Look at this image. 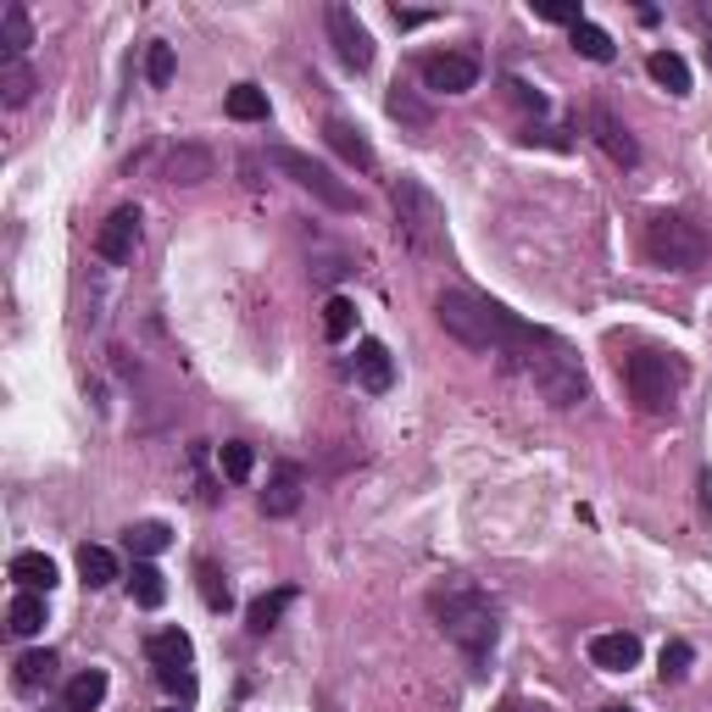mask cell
I'll return each instance as SVG.
<instances>
[{
  "mask_svg": "<svg viewBox=\"0 0 712 712\" xmlns=\"http://www.w3.org/2000/svg\"><path fill=\"white\" fill-rule=\"evenodd\" d=\"M429 612H435V624L446 629V640L462 646L467 657V669L473 674H485V662L496 651V607L485 590H473L467 579H446L440 590H429Z\"/></svg>",
  "mask_w": 712,
  "mask_h": 712,
  "instance_id": "2",
  "label": "cell"
},
{
  "mask_svg": "<svg viewBox=\"0 0 712 712\" xmlns=\"http://www.w3.org/2000/svg\"><path fill=\"white\" fill-rule=\"evenodd\" d=\"M435 317L451 340H462L467 351H479V357H517L524 346H535L546 328L524 323L517 312H507L501 301H485V296H473V290H440L435 296Z\"/></svg>",
  "mask_w": 712,
  "mask_h": 712,
  "instance_id": "1",
  "label": "cell"
},
{
  "mask_svg": "<svg viewBox=\"0 0 712 712\" xmlns=\"http://www.w3.org/2000/svg\"><path fill=\"white\" fill-rule=\"evenodd\" d=\"M707 57H712V45H707Z\"/></svg>",
  "mask_w": 712,
  "mask_h": 712,
  "instance_id": "42",
  "label": "cell"
},
{
  "mask_svg": "<svg viewBox=\"0 0 712 712\" xmlns=\"http://www.w3.org/2000/svg\"><path fill=\"white\" fill-rule=\"evenodd\" d=\"M501 712H524V707H517V701H501Z\"/></svg>",
  "mask_w": 712,
  "mask_h": 712,
  "instance_id": "40",
  "label": "cell"
},
{
  "mask_svg": "<svg viewBox=\"0 0 712 712\" xmlns=\"http://www.w3.org/2000/svg\"><path fill=\"white\" fill-rule=\"evenodd\" d=\"M273 157V167L290 178L296 189H307L312 201H323V207H335V212H362V201H357V189L351 184H340L335 173H328L323 162H312L307 151H296V146H273L267 151Z\"/></svg>",
  "mask_w": 712,
  "mask_h": 712,
  "instance_id": "7",
  "label": "cell"
},
{
  "mask_svg": "<svg viewBox=\"0 0 712 712\" xmlns=\"http://www.w3.org/2000/svg\"><path fill=\"white\" fill-rule=\"evenodd\" d=\"M57 669H62L57 651H23L12 679H17V690H45V685H57Z\"/></svg>",
  "mask_w": 712,
  "mask_h": 712,
  "instance_id": "22",
  "label": "cell"
},
{
  "mask_svg": "<svg viewBox=\"0 0 712 712\" xmlns=\"http://www.w3.org/2000/svg\"><path fill=\"white\" fill-rule=\"evenodd\" d=\"M385 107H390V117H396V123H407L412 134H429V128H435V112H429V101H423L417 89H401V84H396Z\"/></svg>",
  "mask_w": 712,
  "mask_h": 712,
  "instance_id": "18",
  "label": "cell"
},
{
  "mask_svg": "<svg viewBox=\"0 0 712 712\" xmlns=\"http://www.w3.org/2000/svg\"><path fill=\"white\" fill-rule=\"evenodd\" d=\"M357 385H362L367 396H385V390L396 385V357H390V346H378V340H362V346H357Z\"/></svg>",
  "mask_w": 712,
  "mask_h": 712,
  "instance_id": "14",
  "label": "cell"
},
{
  "mask_svg": "<svg viewBox=\"0 0 712 712\" xmlns=\"http://www.w3.org/2000/svg\"><path fill=\"white\" fill-rule=\"evenodd\" d=\"M390 207H396V228H401V240L423 257H440L446 251V207L435 201V189L429 184H417V178H396L390 184Z\"/></svg>",
  "mask_w": 712,
  "mask_h": 712,
  "instance_id": "4",
  "label": "cell"
},
{
  "mask_svg": "<svg viewBox=\"0 0 712 712\" xmlns=\"http://www.w3.org/2000/svg\"><path fill=\"white\" fill-rule=\"evenodd\" d=\"M290 607H296V590H290V585L273 590V596H257V601H251V612H246L251 635H273V629H278V619H284Z\"/></svg>",
  "mask_w": 712,
  "mask_h": 712,
  "instance_id": "21",
  "label": "cell"
},
{
  "mask_svg": "<svg viewBox=\"0 0 712 712\" xmlns=\"http://www.w3.org/2000/svg\"><path fill=\"white\" fill-rule=\"evenodd\" d=\"M323 139H328V151L346 157L351 167H362V173H373V167H378V157H373V146H367V134H362L357 123L328 117V123H323Z\"/></svg>",
  "mask_w": 712,
  "mask_h": 712,
  "instance_id": "13",
  "label": "cell"
},
{
  "mask_svg": "<svg viewBox=\"0 0 712 712\" xmlns=\"http://www.w3.org/2000/svg\"><path fill=\"white\" fill-rule=\"evenodd\" d=\"M624 385H629V396H635V407H640V412L669 417V412L679 407L685 367H679L669 351H635V357L624 362Z\"/></svg>",
  "mask_w": 712,
  "mask_h": 712,
  "instance_id": "6",
  "label": "cell"
},
{
  "mask_svg": "<svg viewBox=\"0 0 712 712\" xmlns=\"http://www.w3.org/2000/svg\"><path fill=\"white\" fill-rule=\"evenodd\" d=\"M690 662H696V651H690V640H669V646H662V679H669V685H679L685 674H690Z\"/></svg>",
  "mask_w": 712,
  "mask_h": 712,
  "instance_id": "34",
  "label": "cell"
},
{
  "mask_svg": "<svg viewBox=\"0 0 712 712\" xmlns=\"http://www.w3.org/2000/svg\"><path fill=\"white\" fill-rule=\"evenodd\" d=\"M167 712H178V707H167Z\"/></svg>",
  "mask_w": 712,
  "mask_h": 712,
  "instance_id": "43",
  "label": "cell"
},
{
  "mask_svg": "<svg viewBox=\"0 0 712 712\" xmlns=\"http://www.w3.org/2000/svg\"><path fill=\"white\" fill-rule=\"evenodd\" d=\"M167 184H184V189H196V184H207L212 173H217V157L207 151V146H173L167 151Z\"/></svg>",
  "mask_w": 712,
  "mask_h": 712,
  "instance_id": "15",
  "label": "cell"
},
{
  "mask_svg": "<svg viewBox=\"0 0 712 712\" xmlns=\"http://www.w3.org/2000/svg\"><path fill=\"white\" fill-rule=\"evenodd\" d=\"M390 17H396V28H423V23H429V12H407V7H396Z\"/></svg>",
  "mask_w": 712,
  "mask_h": 712,
  "instance_id": "39",
  "label": "cell"
},
{
  "mask_svg": "<svg viewBox=\"0 0 712 712\" xmlns=\"http://www.w3.org/2000/svg\"><path fill=\"white\" fill-rule=\"evenodd\" d=\"M34 45V28H28V12L17 7H0V51H7V62H23V51Z\"/></svg>",
  "mask_w": 712,
  "mask_h": 712,
  "instance_id": "19",
  "label": "cell"
},
{
  "mask_svg": "<svg viewBox=\"0 0 712 712\" xmlns=\"http://www.w3.org/2000/svg\"><path fill=\"white\" fill-rule=\"evenodd\" d=\"M646 257H651L657 267H669V273H696V267H707L712 240H707L701 223H690V217H679V212H657V217L646 223Z\"/></svg>",
  "mask_w": 712,
  "mask_h": 712,
  "instance_id": "5",
  "label": "cell"
},
{
  "mask_svg": "<svg viewBox=\"0 0 712 712\" xmlns=\"http://www.w3.org/2000/svg\"><path fill=\"white\" fill-rule=\"evenodd\" d=\"M323 335L335 340V346L357 335V301H351V296H328V301H323Z\"/></svg>",
  "mask_w": 712,
  "mask_h": 712,
  "instance_id": "28",
  "label": "cell"
},
{
  "mask_svg": "<svg viewBox=\"0 0 712 712\" xmlns=\"http://www.w3.org/2000/svg\"><path fill=\"white\" fill-rule=\"evenodd\" d=\"M217 462H223V479L246 485V479H251V467H257V451H251L246 440H228V446L217 451Z\"/></svg>",
  "mask_w": 712,
  "mask_h": 712,
  "instance_id": "33",
  "label": "cell"
},
{
  "mask_svg": "<svg viewBox=\"0 0 712 712\" xmlns=\"http://www.w3.org/2000/svg\"><path fill=\"white\" fill-rule=\"evenodd\" d=\"M417 78L435 95H467L473 84H479V57L473 51H435V57L417 62Z\"/></svg>",
  "mask_w": 712,
  "mask_h": 712,
  "instance_id": "8",
  "label": "cell"
},
{
  "mask_svg": "<svg viewBox=\"0 0 712 712\" xmlns=\"http://www.w3.org/2000/svg\"><path fill=\"white\" fill-rule=\"evenodd\" d=\"M139 251V207H117L101 228H95V257L107 267H128Z\"/></svg>",
  "mask_w": 712,
  "mask_h": 712,
  "instance_id": "9",
  "label": "cell"
},
{
  "mask_svg": "<svg viewBox=\"0 0 712 712\" xmlns=\"http://www.w3.org/2000/svg\"><path fill=\"white\" fill-rule=\"evenodd\" d=\"M590 134H596V146L612 157V162H624V167H635L640 162V146H635V134L619 123V117H612V107H590Z\"/></svg>",
  "mask_w": 712,
  "mask_h": 712,
  "instance_id": "11",
  "label": "cell"
},
{
  "mask_svg": "<svg viewBox=\"0 0 712 712\" xmlns=\"http://www.w3.org/2000/svg\"><path fill=\"white\" fill-rule=\"evenodd\" d=\"M28 95H34V67L28 62H0V101L28 107Z\"/></svg>",
  "mask_w": 712,
  "mask_h": 712,
  "instance_id": "31",
  "label": "cell"
},
{
  "mask_svg": "<svg viewBox=\"0 0 712 712\" xmlns=\"http://www.w3.org/2000/svg\"><path fill=\"white\" fill-rule=\"evenodd\" d=\"M601 712H629V707H601Z\"/></svg>",
  "mask_w": 712,
  "mask_h": 712,
  "instance_id": "41",
  "label": "cell"
},
{
  "mask_svg": "<svg viewBox=\"0 0 712 712\" xmlns=\"http://www.w3.org/2000/svg\"><path fill=\"white\" fill-rule=\"evenodd\" d=\"M107 701V674L101 669H84L73 685H67V696H62V712H95Z\"/></svg>",
  "mask_w": 712,
  "mask_h": 712,
  "instance_id": "25",
  "label": "cell"
},
{
  "mask_svg": "<svg viewBox=\"0 0 712 712\" xmlns=\"http://www.w3.org/2000/svg\"><path fill=\"white\" fill-rule=\"evenodd\" d=\"M196 574H201V596H207V607H212V612H228V607H234V596H228V579L217 574L212 562H201Z\"/></svg>",
  "mask_w": 712,
  "mask_h": 712,
  "instance_id": "36",
  "label": "cell"
},
{
  "mask_svg": "<svg viewBox=\"0 0 712 712\" xmlns=\"http://www.w3.org/2000/svg\"><path fill=\"white\" fill-rule=\"evenodd\" d=\"M7 629H12V635H39V629H45V596H39V590H17V596H12Z\"/></svg>",
  "mask_w": 712,
  "mask_h": 712,
  "instance_id": "24",
  "label": "cell"
},
{
  "mask_svg": "<svg viewBox=\"0 0 712 712\" xmlns=\"http://www.w3.org/2000/svg\"><path fill=\"white\" fill-rule=\"evenodd\" d=\"M223 107H228L234 123H267V95H262L257 84H234Z\"/></svg>",
  "mask_w": 712,
  "mask_h": 712,
  "instance_id": "27",
  "label": "cell"
},
{
  "mask_svg": "<svg viewBox=\"0 0 712 712\" xmlns=\"http://www.w3.org/2000/svg\"><path fill=\"white\" fill-rule=\"evenodd\" d=\"M301 496H307L301 467H296V462H278L273 479H267V490H262V512H267V517H290V512L301 507Z\"/></svg>",
  "mask_w": 712,
  "mask_h": 712,
  "instance_id": "12",
  "label": "cell"
},
{
  "mask_svg": "<svg viewBox=\"0 0 712 712\" xmlns=\"http://www.w3.org/2000/svg\"><path fill=\"white\" fill-rule=\"evenodd\" d=\"M646 73L669 89V95H690V67H685L679 51H651V57H646Z\"/></svg>",
  "mask_w": 712,
  "mask_h": 712,
  "instance_id": "23",
  "label": "cell"
},
{
  "mask_svg": "<svg viewBox=\"0 0 712 712\" xmlns=\"http://www.w3.org/2000/svg\"><path fill=\"white\" fill-rule=\"evenodd\" d=\"M323 23H328V39H335L340 62L357 67V73H367V67H373V34L357 23V12H351V7H328Z\"/></svg>",
  "mask_w": 712,
  "mask_h": 712,
  "instance_id": "10",
  "label": "cell"
},
{
  "mask_svg": "<svg viewBox=\"0 0 712 712\" xmlns=\"http://www.w3.org/2000/svg\"><path fill=\"white\" fill-rule=\"evenodd\" d=\"M173 45H162V39H151V51H146V78H151V89H167L173 84Z\"/></svg>",
  "mask_w": 712,
  "mask_h": 712,
  "instance_id": "35",
  "label": "cell"
},
{
  "mask_svg": "<svg viewBox=\"0 0 712 712\" xmlns=\"http://www.w3.org/2000/svg\"><path fill=\"white\" fill-rule=\"evenodd\" d=\"M146 657L157 662V669H189V657H196V646H189L184 629H157L146 640Z\"/></svg>",
  "mask_w": 712,
  "mask_h": 712,
  "instance_id": "17",
  "label": "cell"
},
{
  "mask_svg": "<svg viewBox=\"0 0 712 712\" xmlns=\"http://www.w3.org/2000/svg\"><path fill=\"white\" fill-rule=\"evenodd\" d=\"M507 89H512V101H517V107H529L535 117L546 112V95H540V89H529L524 78H507Z\"/></svg>",
  "mask_w": 712,
  "mask_h": 712,
  "instance_id": "38",
  "label": "cell"
},
{
  "mask_svg": "<svg viewBox=\"0 0 712 712\" xmlns=\"http://www.w3.org/2000/svg\"><path fill=\"white\" fill-rule=\"evenodd\" d=\"M12 579H17V590H51L57 585V562L45 551H17L12 557Z\"/></svg>",
  "mask_w": 712,
  "mask_h": 712,
  "instance_id": "20",
  "label": "cell"
},
{
  "mask_svg": "<svg viewBox=\"0 0 712 712\" xmlns=\"http://www.w3.org/2000/svg\"><path fill=\"white\" fill-rule=\"evenodd\" d=\"M507 367L512 373H524L529 385L551 401V407H579L585 396H590V378H585V367H579V357H574V346L567 340H557L551 328L535 340V346H524L517 357H507Z\"/></svg>",
  "mask_w": 712,
  "mask_h": 712,
  "instance_id": "3",
  "label": "cell"
},
{
  "mask_svg": "<svg viewBox=\"0 0 712 712\" xmlns=\"http://www.w3.org/2000/svg\"><path fill=\"white\" fill-rule=\"evenodd\" d=\"M567 34H574V51H579L585 62H612V57H619V51H612V34H607V28H596L590 17H585V23H574Z\"/></svg>",
  "mask_w": 712,
  "mask_h": 712,
  "instance_id": "30",
  "label": "cell"
},
{
  "mask_svg": "<svg viewBox=\"0 0 712 712\" xmlns=\"http://www.w3.org/2000/svg\"><path fill=\"white\" fill-rule=\"evenodd\" d=\"M78 574H84L89 590H107L117 579V557L107 546H78Z\"/></svg>",
  "mask_w": 712,
  "mask_h": 712,
  "instance_id": "26",
  "label": "cell"
},
{
  "mask_svg": "<svg viewBox=\"0 0 712 712\" xmlns=\"http://www.w3.org/2000/svg\"><path fill=\"white\" fill-rule=\"evenodd\" d=\"M157 679H162V690H173V696H196V674H189V669H157Z\"/></svg>",
  "mask_w": 712,
  "mask_h": 712,
  "instance_id": "37",
  "label": "cell"
},
{
  "mask_svg": "<svg viewBox=\"0 0 712 712\" xmlns=\"http://www.w3.org/2000/svg\"><path fill=\"white\" fill-rule=\"evenodd\" d=\"M128 590H134V601H139V607H162V601H167V579H162V567H157V562H134Z\"/></svg>",
  "mask_w": 712,
  "mask_h": 712,
  "instance_id": "29",
  "label": "cell"
},
{
  "mask_svg": "<svg viewBox=\"0 0 712 712\" xmlns=\"http://www.w3.org/2000/svg\"><path fill=\"white\" fill-rule=\"evenodd\" d=\"M173 546V529L167 524H128V551L146 562V557H157V551H167Z\"/></svg>",
  "mask_w": 712,
  "mask_h": 712,
  "instance_id": "32",
  "label": "cell"
},
{
  "mask_svg": "<svg viewBox=\"0 0 712 712\" xmlns=\"http://www.w3.org/2000/svg\"><path fill=\"white\" fill-rule=\"evenodd\" d=\"M590 662H596V669H607V674H629L635 662H640V640L624 635V629L596 635V640H590Z\"/></svg>",
  "mask_w": 712,
  "mask_h": 712,
  "instance_id": "16",
  "label": "cell"
}]
</instances>
